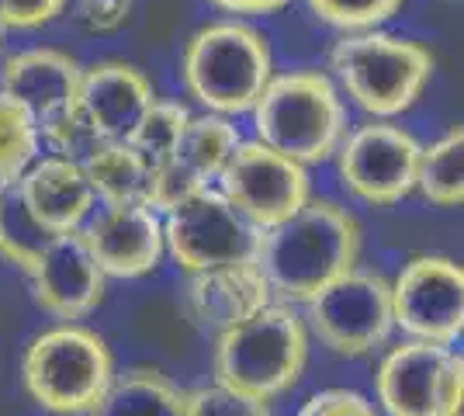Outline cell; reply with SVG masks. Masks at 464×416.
Returning a JSON list of instances; mask_svg holds the SVG:
<instances>
[{
  "mask_svg": "<svg viewBox=\"0 0 464 416\" xmlns=\"http://www.w3.org/2000/svg\"><path fill=\"white\" fill-rule=\"evenodd\" d=\"M361 226L333 201H305L281 226L264 229L256 264L285 302H309L357 267Z\"/></svg>",
  "mask_w": 464,
  "mask_h": 416,
  "instance_id": "cell-1",
  "label": "cell"
},
{
  "mask_svg": "<svg viewBox=\"0 0 464 416\" xmlns=\"http://www.w3.org/2000/svg\"><path fill=\"white\" fill-rule=\"evenodd\" d=\"M336 91L374 119H395L409 111L433 77V56L420 42L392 32H347L329 53Z\"/></svg>",
  "mask_w": 464,
  "mask_h": 416,
  "instance_id": "cell-2",
  "label": "cell"
},
{
  "mask_svg": "<svg viewBox=\"0 0 464 416\" xmlns=\"http://www.w3.org/2000/svg\"><path fill=\"white\" fill-rule=\"evenodd\" d=\"M256 139L298 163H323L347 136V108L319 70L271 77L253 104Z\"/></svg>",
  "mask_w": 464,
  "mask_h": 416,
  "instance_id": "cell-3",
  "label": "cell"
},
{
  "mask_svg": "<svg viewBox=\"0 0 464 416\" xmlns=\"http://www.w3.org/2000/svg\"><path fill=\"white\" fill-rule=\"evenodd\" d=\"M180 77L188 94L212 115H243L253 111L274 77L271 45L243 21H215L184 45Z\"/></svg>",
  "mask_w": 464,
  "mask_h": 416,
  "instance_id": "cell-4",
  "label": "cell"
},
{
  "mask_svg": "<svg viewBox=\"0 0 464 416\" xmlns=\"http://www.w3.org/2000/svg\"><path fill=\"white\" fill-rule=\"evenodd\" d=\"M309 357V334L288 305H264L250 319L218 334L215 375L218 385L250 399L281 396L291 389Z\"/></svg>",
  "mask_w": 464,
  "mask_h": 416,
  "instance_id": "cell-5",
  "label": "cell"
},
{
  "mask_svg": "<svg viewBox=\"0 0 464 416\" xmlns=\"http://www.w3.org/2000/svg\"><path fill=\"white\" fill-rule=\"evenodd\" d=\"M115 378L111 351L83 326H59L42 334L24 354V385L42 410L83 416L104 399Z\"/></svg>",
  "mask_w": 464,
  "mask_h": 416,
  "instance_id": "cell-6",
  "label": "cell"
},
{
  "mask_svg": "<svg viewBox=\"0 0 464 416\" xmlns=\"http://www.w3.org/2000/svg\"><path fill=\"white\" fill-rule=\"evenodd\" d=\"M264 229L253 226L222 191L201 188L188 201L167 212L163 247H170L184 271H208L222 264L256 260Z\"/></svg>",
  "mask_w": 464,
  "mask_h": 416,
  "instance_id": "cell-7",
  "label": "cell"
},
{
  "mask_svg": "<svg viewBox=\"0 0 464 416\" xmlns=\"http://www.w3.org/2000/svg\"><path fill=\"white\" fill-rule=\"evenodd\" d=\"M309 305L312 334L326 343L333 354L361 357L385 343L395 319H392V285L371 271H350L333 281Z\"/></svg>",
  "mask_w": 464,
  "mask_h": 416,
  "instance_id": "cell-8",
  "label": "cell"
},
{
  "mask_svg": "<svg viewBox=\"0 0 464 416\" xmlns=\"http://www.w3.org/2000/svg\"><path fill=\"white\" fill-rule=\"evenodd\" d=\"M222 195L260 229H274L309 201L305 163L264 146L260 139L239 142L218 174Z\"/></svg>",
  "mask_w": 464,
  "mask_h": 416,
  "instance_id": "cell-9",
  "label": "cell"
},
{
  "mask_svg": "<svg viewBox=\"0 0 464 416\" xmlns=\"http://www.w3.org/2000/svg\"><path fill=\"white\" fill-rule=\"evenodd\" d=\"M420 150L423 146L412 132L388 121H371L336 146L340 178L357 198L371 205H399L416 191Z\"/></svg>",
  "mask_w": 464,
  "mask_h": 416,
  "instance_id": "cell-10",
  "label": "cell"
},
{
  "mask_svg": "<svg viewBox=\"0 0 464 416\" xmlns=\"http://www.w3.org/2000/svg\"><path fill=\"white\" fill-rule=\"evenodd\" d=\"M392 319L409 337L454 343L464 330V271L447 257H416L392 285Z\"/></svg>",
  "mask_w": 464,
  "mask_h": 416,
  "instance_id": "cell-11",
  "label": "cell"
},
{
  "mask_svg": "<svg viewBox=\"0 0 464 416\" xmlns=\"http://www.w3.org/2000/svg\"><path fill=\"white\" fill-rule=\"evenodd\" d=\"M28 275L35 281V302L56 319L87 316L104 298V271L97 267L80 229L53 237Z\"/></svg>",
  "mask_w": 464,
  "mask_h": 416,
  "instance_id": "cell-12",
  "label": "cell"
},
{
  "mask_svg": "<svg viewBox=\"0 0 464 416\" xmlns=\"http://www.w3.org/2000/svg\"><path fill=\"white\" fill-rule=\"evenodd\" d=\"M454 357L447 343L430 340L395 347L378 372V399L388 416H440Z\"/></svg>",
  "mask_w": 464,
  "mask_h": 416,
  "instance_id": "cell-13",
  "label": "cell"
},
{
  "mask_svg": "<svg viewBox=\"0 0 464 416\" xmlns=\"http://www.w3.org/2000/svg\"><path fill=\"white\" fill-rule=\"evenodd\" d=\"M80 233L104 275H150L163 257V222L146 205H104Z\"/></svg>",
  "mask_w": 464,
  "mask_h": 416,
  "instance_id": "cell-14",
  "label": "cell"
},
{
  "mask_svg": "<svg viewBox=\"0 0 464 416\" xmlns=\"http://www.w3.org/2000/svg\"><path fill=\"white\" fill-rule=\"evenodd\" d=\"M80 63L59 49H24L7 56L0 66V91L18 98L32 119L42 125L56 121L70 108H77L80 94Z\"/></svg>",
  "mask_w": 464,
  "mask_h": 416,
  "instance_id": "cell-15",
  "label": "cell"
},
{
  "mask_svg": "<svg viewBox=\"0 0 464 416\" xmlns=\"http://www.w3.org/2000/svg\"><path fill=\"white\" fill-rule=\"evenodd\" d=\"M153 101V83L132 63L101 60L87 66L80 77L77 104L104 139L125 142L136 132V125L150 111Z\"/></svg>",
  "mask_w": 464,
  "mask_h": 416,
  "instance_id": "cell-16",
  "label": "cell"
},
{
  "mask_svg": "<svg viewBox=\"0 0 464 416\" xmlns=\"http://www.w3.org/2000/svg\"><path fill=\"white\" fill-rule=\"evenodd\" d=\"M188 313L201 330L222 334L236 323L250 319L264 305H271V285L256 260L222 264L208 271H194L188 281Z\"/></svg>",
  "mask_w": 464,
  "mask_h": 416,
  "instance_id": "cell-17",
  "label": "cell"
},
{
  "mask_svg": "<svg viewBox=\"0 0 464 416\" xmlns=\"http://www.w3.org/2000/svg\"><path fill=\"white\" fill-rule=\"evenodd\" d=\"M14 188H18L21 201L32 212V218L39 222L42 229H49L53 237L80 229V222L94 208V191L83 178V167L73 163V160H35L14 180Z\"/></svg>",
  "mask_w": 464,
  "mask_h": 416,
  "instance_id": "cell-18",
  "label": "cell"
},
{
  "mask_svg": "<svg viewBox=\"0 0 464 416\" xmlns=\"http://www.w3.org/2000/svg\"><path fill=\"white\" fill-rule=\"evenodd\" d=\"M80 167H83V178L91 184L94 198H101L104 205H146L150 208L153 170L129 142L108 139Z\"/></svg>",
  "mask_w": 464,
  "mask_h": 416,
  "instance_id": "cell-19",
  "label": "cell"
},
{
  "mask_svg": "<svg viewBox=\"0 0 464 416\" xmlns=\"http://www.w3.org/2000/svg\"><path fill=\"white\" fill-rule=\"evenodd\" d=\"M188 392H180L167 375L153 368H132L121 378H111L104 399L91 416H184Z\"/></svg>",
  "mask_w": 464,
  "mask_h": 416,
  "instance_id": "cell-20",
  "label": "cell"
},
{
  "mask_svg": "<svg viewBox=\"0 0 464 416\" xmlns=\"http://www.w3.org/2000/svg\"><path fill=\"white\" fill-rule=\"evenodd\" d=\"M243 139L236 132L226 115H201V119H191L184 136H180V146H177V163L191 174L198 184H212L218 180V174L226 170L229 157L236 153Z\"/></svg>",
  "mask_w": 464,
  "mask_h": 416,
  "instance_id": "cell-21",
  "label": "cell"
},
{
  "mask_svg": "<svg viewBox=\"0 0 464 416\" xmlns=\"http://www.w3.org/2000/svg\"><path fill=\"white\" fill-rule=\"evenodd\" d=\"M416 191L440 208H458L464 201V132L450 129L433 146L420 150Z\"/></svg>",
  "mask_w": 464,
  "mask_h": 416,
  "instance_id": "cell-22",
  "label": "cell"
},
{
  "mask_svg": "<svg viewBox=\"0 0 464 416\" xmlns=\"http://www.w3.org/2000/svg\"><path fill=\"white\" fill-rule=\"evenodd\" d=\"M49 243H53V233L42 229L24 208L18 188L7 184L0 191V257L18 264L21 271H32Z\"/></svg>",
  "mask_w": 464,
  "mask_h": 416,
  "instance_id": "cell-23",
  "label": "cell"
},
{
  "mask_svg": "<svg viewBox=\"0 0 464 416\" xmlns=\"http://www.w3.org/2000/svg\"><path fill=\"white\" fill-rule=\"evenodd\" d=\"M188 121H191V115H188L184 104H177V101H153L150 111L136 125V132L125 142L146 160V167L156 174L167 163H174L177 146H180V136H184Z\"/></svg>",
  "mask_w": 464,
  "mask_h": 416,
  "instance_id": "cell-24",
  "label": "cell"
},
{
  "mask_svg": "<svg viewBox=\"0 0 464 416\" xmlns=\"http://www.w3.org/2000/svg\"><path fill=\"white\" fill-rule=\"evenodd\" d=\"M39 160V121L18 98L0 91V178L7 184Z\"/></svg>",
  "mask_w": 464,
  "mask_h": 416,
  "instance_id": "cell-25",
  "label": "cell"
},
{
  "mask_svg": "<svg viewBox=\"0 0 464 416\" xmlns=\"http://www.w3.org/2000/svg\"><path fill=\"white\" fill-rule=\"evenodd\" d=\"M406 0H309L312 15L340 32H368L402 11Z\"/></svg>",
  "mask_w": 464,
  "mask_h": 416,
  "instance_id": "cell-26",
  "label": "cell"
},
{
  "mask_svg": "<svg viewBox=\"0 0 464 416\" xmlns=\"http://www.w3.org/2000/svg\"><path fill=\"white\" fill-rule=\"evenodd\" d=\"M39 139H45V146L53 150V157L73 160V163H83V160L91 157L101 142H108V139L97 132L94 121L83 115V108H80V104L77 108H70L66 115H59L56 121L42 125Z\"/></svg>",
  "mask_w": 464,
  "mask_h": 416,
  "instance_id": "cell-27",
  "label": "cell"
},
{
  "mask_svg": "<svg viewBox=\"0 0 464 416\" xmlns=\"http://www.w3.org/2000/svg\"><path fill=\"white\" fill-rule=\"evenodd\" d=\"M184 416H274L264 399H250L229 392L222 385L188 392V413Z\"/></svg>",
  "mask_w": 464,
  "mask_h": 416,
  "instance_id": "cell-28",
  "label": "cell"
},
{
  "mask_svg": "<svg viewBox=\"0 0 464 416\" xmlns=\"http://www.w3.org/2000/svg\"><path fill=\"white\" fill-rule=\"evenodd\" d=\"M132 15V0H77L73 21L87 35H108L118 32Z\"/></svg>",
  "mask_w": 464,
  "mask_h": 416,
  "instance_id": "cell-29",
  "label": "cell"
},
{
  "mask_svg": "<svg viewBox=\"0 0 464 416\" xmlns=\"http://www.w3.org/2000/svg\"><path fill=\"white\" fill-rule=\"evenodd\" d=\"M70 0H0V15L4 24L14 32H32L49 21H56L66 11Z\"/></svg>",
  "mask_w": 464,
  "mask_h": 416,
  "instance_id": "cell-30",
  "label": "cell"
},
{
  "mask_svg": "<svg viewBox=\"0 0 464 416\" xmlns=\"http://www.w3.org/2000/svg\"><path fill=\"white\" fill-rule=\"evenodd\" d=\"M298 416H378V410H374L361 392L326 389V392H315V396L302 406Z\"/></svg>",
  "mask_w": 464,
  "mask_h": 416,
  "instance_id": "cell-31",
  "label": "cell"
},
{
  "mask_svg": "<svg viewBox=\"0 0 464 416\" xmlns=\"http://www.w3.org/2000/svg\"><path fill=\"white\" fill-rule=\"evenodd\" d=\"M226 15H246V18H260V15H274L281 7H288L291 0H208Z\"/></svg>",
  "mask_w": 464,
  "mask_h": 416,
  "instance_id": "cell-32",
  "label": "cell"
},
{
  "mask_svg": "<svg viewBox=\"0 0 464 416\" xmlns=\"http://www.w3.org/2000/svg\"><path fill=\"white\" fill-rule=\"evenodd\" d=\"M4 32H7V24H4V15H0V39H4Z\"/></svg>",
  "mask_w": 464,
  "mask_h": 416,
  "instance_id": "cell-33",
  "label": "cell"
},
{
  "mask_svg": "<svg viewBox=\"0 0 464 416\" xmlns=\"http://www.w3.org/2000/svg\"><path fill=\"white\" fill-rule=\"evenodd\" d=\"M4 188H7V180H4V178H0V191H4Z\"/></svg>",
  "mask_w": 464,
  "mask_h": 416,
  "instance_id": "cell-34",
  "label": "cell"
}]
</instances>
